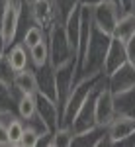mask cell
Returning <instances> with one entry per match:
<instances>
[{
	"label": "cell",
	"mask_w": 135,
	"mask_h": 147,
	"mask_svg": "<svg viewBox=\"0 0 135 147\" xmlns=\"http://www.w3.org/2000/svg\"><path fill=\"white\" fill-rule=\"evenodd\" d=\"M110 39H112V35L92 28L88 47H86V53H84V59H82V65L79 67L77 79L104 75V61H106V53H108V47H110Z\"/></svg>",
	"instance_id": "cell-1"
},
{
	"label": "cell",
	"mask_w": 135,
	"mask_h": 147,
	"mask_svg": "<svg viewBox=\"0 0 135 147\" xmlns=\"http://www.w3.org/2000/svg\"><path fill=\"white\" fill-rule=\"evenodd\" d=\"M47 43H49V63L53 67H63L65 63L77 59L75 49L71 47V41L67 37L65 24H55L49 32H47Z\"/></svg>",
	"instance_id": "cell-2"
},
{
	"label": "cell",
	"mask_w": 135,
	"mask_h": 147,
	"mask_svg": "<svg viewBox=\"0 0 135 147\" xmlns=\"http://www.w3.org/2000/svg\"><path fill=\"white\" fill-rule=\"evenodd\" d=\"M77 75H79V65H77V59L65 63L63 67L55 69V79H57V104H59V110L63 114L67 100L73 92V86L77 82Z\"/></svg>",
	"instance_id": "cell-3"
},
{
	"label": "cell",
	"mask_w": 135,
	"mask_h": 147,
	"mask_svg": "<svg viewBox=\"0 0 135 147\" xmlns=\"http://www.w3.org/2000/svg\"><path fill=\"white\" fill-rule=\"evenodd\" d=\"M30 14H32V22L45 32H49L59 22L63 24L55 0H34L30 4Z\"/></svg>",
	"instance_id": "cell-4"
},
{
	"label": "cell",
	"mask_w": 135,
	"mask_h": 147,
	"mask_svg": "<svg viewBox=\"0 0 135 147\" xmlns=\"http://www.w3.org/2000/svg\"><path fill=\"white\" fill-rule=\"evenodd\" d=\"M122 14H124V12L120 10L116 4H112L110 0H104L98 6L92 8V22H94V28L100 30V32H104V34L112 35L114 30H116V24H118V20H120Z\"/></svg>",
	"instance_id": "cell-5"
},
{
	"label": "cell",
	"mask_w": 135,
	"mask_h": 147,
	"mask_svg": "<svg viewBox=\"0 0 135 147\" xmlns=\"http://www.w3.org/2000/svg\"><path fill=\"white\" fill-rule=\"evenodd\" d=\"M94 110H96V124L98 125H108L116 118V98H114L112 90L108 88V77L96 94Z\"/></svg>",
	"instance_id": "cell-6"
},
{
	"label": "cell",
	"mask_w": 135,
	"mask_h": 147,
	"mask_svg": "<svg viewBox=\"0 0 135 147\" xmlns=\"http://www.w3.org/2000/svg\"><path fill=\"white\" fill-rule=\"evenodd\" d=\"M35 114L45 122V125L49 127V131H55L61 125V110L59 104L51 98H47L45 94L35 92Z\"/></svg>",
	"instance_id": "cell-7"
},
{
	"label": "cell",
	"mask_w": 135,
	"mask_h": 147,
	"mask_svg": "<svg viewBox=\"0 0 135 147\" xmlns=\"http://www.w3.org/2000/svg\"><path fill=\"white\" fill-rule=\"evenodd\" d=\"M108 88L112 90V94H120V92L135 88V65L125 63L124 67L112 73L108 77Z\"/></svg>",
	"instance_id": "cell-8"
},
{
	"label": "cell",
	"mask_w": 135,
	"mask_h": 147,
	"mask_svg": "<svg viewBox=\"0 0 135 147\" xmlns=\"http://www.w3.org/2000/svg\"><path fill=\"white\" fill-rule=\"evenodd\" d=\"M125 63H127L125 41L118 39V37H112L110 39V47H108V53H106V61H104V75L110 77L120 67H124Z\"/></svg>",
	"instance_id": "cell-9"
},
{
	"label": "cell",
	"mask_w": 135,
	"mask_h": 147,
	"mask_svg": "<svg viewBox=\"0 0 135 147\" xmlns=\"http://www.w3.org/2000/svg\"><path fill=\"white\" fill-rule=\"evenodd\" d=\"M133 131H135V116L116 114V118L108 124V136H110L114 145H118L120 141H124L125 137L131 136Z\"/></svg>",
	"instance_id": "cell-10"
},
{
	"label": "cell",
	"mask_w": 135,
	"mask_h": 147,
	"mask_svg": "<svg viewBox=\"0 0 135 147\" xmlns=\"http://www.w3.org/2000/svg\"><path fill=\"white\" fill-rule=\"evenodd\" d=\"M35 80H37V92L45 94L47 98L57 102V79L55 67L51 63H45L43 67L35 69Z\"/></svg>",
	"instance_id": "cell-11"
},
{
	"label": "cell",
	"mask_w": 135,
	"mask_h": 147,
	"mask_svg": "<svg viewBox=\"0 0 135 147\" xmlns=\"http://www.w3.org/2000/svg\"><path fill=\"white\" fill-rule=\"evenodd\" d=\"M133 35H135V12L127 10L120 16L112 37H118V39H122V41H127V39L133 37Z\"/></svg>",
	"instance_id": "cell-12"
},
{
	"label": "cell",
	"mask_w": 135,
	"mask_h": 147,
	"mask_svg": "<svg viewBox=\"0 0 135 147\" xmlns=\"http://www.w3.org/2000/svg\"><path fill=\"white\" fill-rule=\"evenodd\" d=\"M63 24H65V30H67V37L71 41V47L77 53L79 51V39H80V4L69 14Z\"/></svg>",
	"instance_id": "cell-13"
},
{
	"label": "cell",
	"mask_w": 135,
	"mask_h": 147,
	"mask_svg": "<svg viewBox=\"0 0 135 147\" xmlns=\"http://www.w3.org/2000/svg\"><path fill=\"white\" fill-rule=\"evenodd\" d=\"M22 94H35L37 92V80H35V69H24L18 71L14 77V84Z\"/></svg>",
	"instance_id": "cell-14"
},
{
	"label": "cell",
	"mask_w": 135,
	"mask_h": 147,
	"mask_svg": "<svg viewBox=\"0 0 135 147\" xmlns=\"http://www.w3.org/2000/svg\"><path fill=\"white\" fill-rule=\"evenodd\" d=\"M8 59H10V65L14 67V71L18 73V71H24V69H30V63H32V59H30V51H28V47L24 45L22 41L20 43H14L12 49L6 53Z\"/></svg>",
	"instance_id": "cell-15"
},
{
	"label": "cell",
	"mask_w": 135,
	"mask_h": 147,
	"mask_svg": "<svg viewBox=\"0 0 135 147\" xmlns=\"http://www.w3.org/2000/svg\"><path fill=\"white\" fill-rule=\"evenodd\" d=\"M28 51H30V59H32L34 69L43 67L45 63H49V43H47V39H41L39 43L30 47Z\"/></svg>",
	"instance_id": "cell-16"
},
{
	"label": "cell",
	"mask_w": 135,
	"mask_h": 147,
	"mask_svg": "<svg viewBox=\"0 0 135 147\" xmlns=\"http://www.w3.org/2000/svg\"><path fill=\"white\" fill-rule=\"evenodd\" d=\"M16 110H18V116L24 122L32 120L35 116V94H22V98L16 104Z\"/></svg>",
	"instance_id": "cell-17"
},
{
	"label": "cell",
	"mask_w": 135,
	"mask_h": 147,
	"mask_svg": "<svg viewBox=\"0 0 135 147\" xmlns=\"http://www.w3.org/2000/svg\"><path fill=\"white\" fill-rule=\"evenodd\" d=\"M24 131H26V122H24L22 118H14L8 122L6 125V134H8V141H10V145H20V141H22L24 137Z\"/></svg>",
	"instance_id": "cell-18"
},
{
	"label": "cell",
	"mask_w": 135,
	"mask_h": 147,
	"mask_svg": "<svg viewBox=\"0 0 135 147\" xmlns=\"http://www.w3.org/2000/svg\"><path fill=\"white\" fill-rule=\"evenodd\" d=\"M75 139V131L69 125H59L53 131V143L51 147H71Z\"/></svg>",
	"instance_id": "cell-19"
},
{
	"label": "cell",
	"mask_w": 135,
	"mask_h": 147,
	"mask_svg": "<svg viewBox=\"0 0 135 147\" xmlns=\"http://www.w3.org/2000/svg\"><path fill=\"white\" fill-rule=\"evenodd\" d=\"M41 39H47V32L41 30L39 26H35V24H34V26H30V28L24 32V35H22V43L28 47V49L34 47L35 43H39Z\"/></svg>",
	"instance_id": "cell-20"
},
{
	"label": "cell",
	"mask_w": 135,
	"mask_h": 147,
	"mask_svg": "<svg viewBox=\"0 0 135 147\" xmlns=\"http://www.w3.org/2000/svg\"><path fill=\"white\" fill-rule=\"evenodd\" d=\"M14 77H16V71L10 65L8 55L4 53V55L0 57V84H4V86L10 88L12 84H14Z\"/></svg>",
	"instance_id": "cell-21"
},
{
	"label": "cell",
	"mask_w": 135,
	"mask_h": 147,
	"mask_svg": "<svg viewBox=\"0 0 135 147\" xmlns=\"http://www.w3.org/2000/svg\"><path fill=\"white\" fill-rule=\"evenodd\" d=\"M55 4H57V8H59V12H61V20L65 22L69 14L79 6V0H55Z\"/></svg>",
	"instance_id": "cell-22"
},
{
	"label": "cell",
	"mask_w": 135,
	"mask_h": 147,
	"mask_svg": "<svg viewBox=\"0 0 135 147\" xmlns=\"http://www.w3.org/2000/svg\"><path fill=\"white\" fill-rule=\"evenodd\" d=\"M37 137H39V134H37L35 129H32L30 125H26V131H24V137H22V141H20V145L35 147L37 145Z\"/></svg>",
	"instance_id": "cell-23"
},
{
	"label": "cell",
	"mask_w": 135,
	"mask_h": 147,
	"mask_svg": "<svg viewBox=\"0 0 135 147\" xmlns=\"http://www.w3.org/2000/svg\"><path fill=\"white\" fill-rule=\"evenodd\" d=\"M125 53H127V63L135 65V35L125 41Z\"/></svg>",
	"instance_id": "cell-24"
},
{
	"label": "cell",
	"mask_w": 135,
	"mask_h": 147,
	"mask_svg": "<svg viewBox=\"0 0 135 147\" xmlns=\"http://www.w3.org/2000/svg\"><path fill=\"white\" fill-rule=\"evenodd\" d=\"M0 145H10L8 134H6V122H2V120H0Z\"/></svg>",
	"instance_id": "cell-25"
},
{
	"label": "cell",
	"mask_w": 135,
	"mask_h": 147,
	"mask_svg": "<svg viewBox=\"0 0 135 147\" xmlns=\"http://www.w3.org/2000/svg\"><path fill=\"white\" fill-rule=\"evenodd\" d=\"M118 145H127V147H135V131L131 134V136H127L124 139V141H120Z\"/></svg>",
	"instance_id": "cell-26"
},
{
	"label": "cell",
	"mask_w": 135,
	"mask_h": 147,
	"mask_svg": "<svg viewBox=\"0 0 135 147\" xmlns=\"http://www.w3.org/2000/svg\"><path fill=\"white\" fill-rule=\"evenodd\" d=\"M100 2H104V0H79L80 6H88V8H94V6H98Z\"/></svg>",
	"instance_id": "cell-27"
},
{
	"label": "cell",
	"mask_w": 135,
	"mask_h": 147,
	"mask_svg": "<svg viewBox=\"0 0 135 147\" xmlns=\"http://www.w3.org/2000/svg\"><path fill=\"white\" fill-rule=\"evenodd\" d=\"M10 2H12V0H0V16H2V12L6 10V6H8Z\"/></svg>",
	"instance_id": "cell-28"
},
{
	"label": "cell",
	"mask_w": 135,
	"mask_h": 147,
	"mask_svg": "<svg viewBox=\"0 0 135 147\" xmlns=\"http://www.w3.org/2000/svg\"><path fill=\"white\" fill-rule=\"evenodd\" d=\"M110 2H112V4H116V6H118L122 12H125V10H124V2H122V0H110Z\"/></svg>",
	"instance_id": "cell-29"
},
{
	"label": "cell",
	"mask_w": 135,
	"mask_h": 147,
	"mask_svg": "<svg viewBox=\"0 0 135 147\" xmlns=\"http://www.w3.org/2000/svg\"><path fill=\"white\" fill-rule=\"evenodd\" d=\"M124 2V10L127 12V10H131V0H122Z\"/></svg>",
	"instance_id": "cell-30"
},
{
	"label": "cell",
	"mask_w": 135,
	"mask_h": 147,
	"mask_svg": "<svg viewBox=\"0 0 135 147\" xmlns=\"http://www.w3.org/2000/svg\"><path fill=\"white\" fill-rule=\"evenodd\" d=\"M131 12H135V0H131Z\"/></svg>",
	"instance_id": "cell-31"
},
{
	"label": "cell",
	"mask_w": 135,
	"mask_h": 147,
	"mask_svg": "<svg viewBox=\"0 0 135 147\" xmlns=\"http://www.w3.org/2000/svg\"><path fill=\"white\" fill-rule=\"evenodd\" d=\"M26 2H28V4H32V2H34V0H26Z\"/></svg>",
	"instance_id": "cell-32"
}]
</instances>
